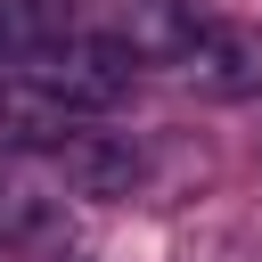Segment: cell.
<instances>
[{
  "mask_svg": "<svg viewBox=\"0 0 262 262\" xmlns=\"http://www.w3.org/2000/svg\"><path fill=\"white\" fill-rule=\"evenodd\" d=\"M16 74H33L41 90H57L74 115H106L123 90H131V74H139V57L123 49V41H98V33H66V41H49L33 66H16Z\"/></svg>",
  "mask_w": 262,
  "mask_h": 262,
  "instance_id": "cell-1",
  "label": "cell"
},
{
  "mask_svg": "<svg viewBox=\"0 0 262 262\" xmlns=\"http://www.w3.org/2000/svg\"><path fill=\"white\" fill-rule=\"evenodd\" d=\"M205 0H123L115 8V41L139 57V66H180L205 33Z\"/></svg>",
  "mask_w": 262,
  "mask_h": 262,
  "instance_id": "cell-3",
  "label": "cell"
},
{
  "mask_svg": "<svg viewBox=\"0 0 262 262\" xmlns=\"http://www.w3.org/2000/svg\"><path fill=\"white\" fill-rule=\"evenodd\" d=\"M74 33V16H66V0H0V57L8 66H33L49 41H66Z\"/></svg>",
  "mask_w": 262,
  "mask_h": 262,
  "instance_id": "cell-6",
  "label": "cell"
},
{
  "mask_svg": "<svg viewBox=\"0 0 262 262\" xmlns=\"http://www.w3.org/2000/svg\"><path fill=\"white\" fill-rule=\"evenodd\" d=\"M180 66L205 98H262V25H205Z\"/></svg>",
  "mask_w": 262,
  "mask_h": 262,
  "instance_id": "cell-2",
  "label": "cell"
},
{
  "mask_svg": "<svg viewBox=\"0 0 262 262\" xmlns=\"http://www.w3.org/2000/svg\"><path fill=\"white\" fill-rule=\"evenodd\" d=\"M57 164H66V188L74 196H98V205H115V196H131L139 188V147H131V131H74L66 147H57Z\"/></svg>",
  "mask_w": 262,
  "mask_h": 262,
  "instance_id": "cell-4",
  "label": "cell"
},
{
  "mask_svg": "<svg viewBox=\"0 0 262 262\" xmlns=\"http://www.w3.org/2000/svg\"><path fill=\"white\" fill-rule=\"evenodd\" d=\"M74 123H82V115H74L57 90H41L33 74H8V82H0V147H66Z\"/></svg>",
  "mask_w": 262,
  "mask_h": 262,
  "instance_id": "cell-5",
  "label": "cell"
}]
</instances>
